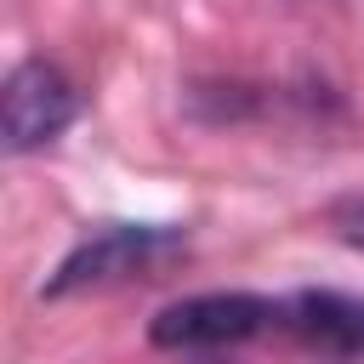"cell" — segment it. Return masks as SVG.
<instances>
[{
    "label": "cell",
    "instance_id": "cell-1",
    "mask_svg": "<svg viewBox=\"0 0 364 364\" xmlns=\"http://www.w3.org/2000/svg\"><path fill=\"white\" fill-rule=\"evenodd\" d=\"M182 250L176 228H154V222H108L97 228L85 245H74L57 273L46 279V296H74V290H102V284H125L136 273L165 267Z\"/></svg>",
    "mask_w": 364,
    "mask_h": 364
},
{
    "label": "cell",
    "instance_id": "cell-2",
    "mask_svg": "<svg viewBox=\"0 0 364 364\" xmlns=\"http://www.w3.org/2000/svg\"><path fill=\"white\" fill-rule=\"evenodd\" d=\"M284 324V301L256 296V290H205V296H182L171 307H159V318L148 324L154 347H233L250 341L262 330Z\"/></svg>",
    "mask_w": 364,
    "mask_h": 364
},
{
    "label": "cell",
    "instance_id": "cell-3",
    "mask_svg": "<svg viewBox=\"0 0 364 364\" xmlns=\"http://www.w3.org/2000/svg\"><path fill=\"white\" fill-rule=\"evenodd\" d=\"M80 114V91L74 80L46 63V57H28L6 74V91H0V125H6V148L11 154H34L46 148L51 136H63Z\"/></svg>",
    "mask_w": 364,
    "mask_h": 364
},
{
    "label": "cell",
    "instance_id": "cell-4",
    "mask_svg": "<svg viewBox=\"0 0 364 364\" xmlns=\"http://www.w3.org/2000/svg\"><path fill=\"white\" fill-rule=\"evenodd\" d=\"M284 330L301 336L318 353L353 358V353H364V296H347V290H301V296L284 301Z\"/></svg>",
    "mask_w": 364,
    "mask_h": 364
},
{
    "label": "cell",
    "instance_id": "cell-5",
    "mask_svg": "<svg viewBox=\"0 0 364 364\" xmlns=\"http://www.w3.org/2000/svg\"><path fill=\"white\" fill-rule=\"evenodd\" d=\"M330 222H336V233H341V245H353V250H364V199H341V205L330 210Z\"/></svg>",
    "mask_w": 364,
    "mask_h": 364
}]
</instances>
